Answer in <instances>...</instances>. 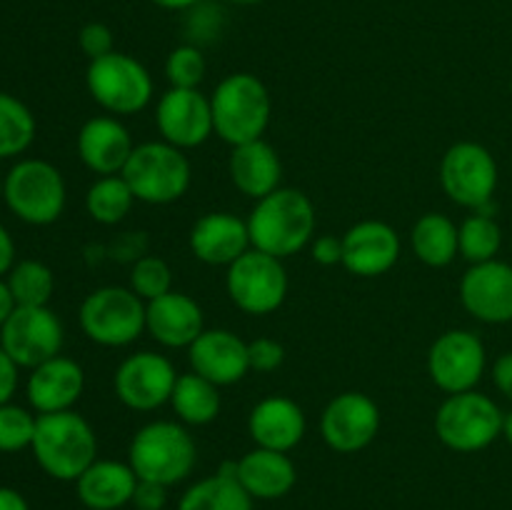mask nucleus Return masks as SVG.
Returning <instances> with one entry per match:
<instances>
[{
    "label": "nucleus",
    "mask_w": 512,
    "mask_h": 510,
    "mask_svg": "<svg viewBox=\"0 0 512 510\" xmlns=\"http://www.w3.org/2000/svg\"><path fill=\"white\" fill-rule=\"evenodd\" d=\"M315 228H318V215L313 200L303 190L283 188V185L265 198L255 200L248 215L250 245L280 260L308 248L315 238Z\"/></svg>",
    "instance_id": "1"
},
{
    "label": "nucleus",
    "mask_w": 512,
    "mask_h": 510,
    "mask_svg": "<svg viewBox=\"0 0 512 510\" xmlns=\"http://www.w3.org/2000/svg\"><path fill=\"white\" fill-rule=\"evenodd\" d=\"M35 460L55 480H78L98 460V435L75 410L38 415L33 435Z\"/></svg>",
    "instance_id": "2"
},
{
    "label": "nucleus",
    "mask_w": 512,
    "mask_h": 510,
    "mask_svg": "<svg viewBox=\"0 0 512 510\" xmlns=\"http://www.w3.org/2000/svg\"><path fill=\"white\" fill-rule=\"evenodd\" d=\"M128 463L138 480L170 488L193 473L198 463V445L180 420H153L135 430L130 438Z\"/></svg>",
    "instance_id": "3"
},
{
    "label": "nucleus",
    "mask_w": 512,
    "mask_h": 510,
    "mask_svg": "<svg viewBox=\"0 0 512 510\" xmlns=\"http://www.w3.org/2000/svg\"><path fill=\"white\" fill-rule=\"evenodd\" d=\"M213 128L230 148L263 138L273 115V100L263 80L253 73H230L210 95Z\"/></svg>",
    "instance_id": "4"
},
{
    "label": "nucleus",
    "mask_w": 512,
    "mask_h": 510,
    "mask_svg": "<svg viewBox=\"0 0 512 510\" xmlns=\"http://www.w3.org/2000/svg\"><path fill=\"white\" fill-rule=\"evenodd\" d=\"M120 175L130 185L135 200L148 205L175 203L188 193L193 183V168L185 150L165 140L135 145Z\"/></svg>",
    "instance_id": "5"
},
{
    "label": "nucleus",
    "mask_w": 512,
    "mask_h": 510,
    "mask_svg": "<svg viewBox=\"0 0 512 510\" xmlns=\"http://www.w3.org/2000/svg\"><path fill=\"white\" fill-rule=\"evenodd\" d=\"M505 413L480 390L448 395L435 413V435L455 453H480L503 435Z\"/></svg>",
    "instance_id": "6"
},
{
    "label": "nucleus",
    "mask_w": 512,
    "mask_h": 510,
    "mask_svg": "<svg viewBox=\"0 0 512 510\" xmlns=\"http://www.w3.org/2000/svg\"><path fill=\"white\" fill-rule=\"evenodd\" d=\"M85 85H88L90 98L115 118L145 110L155 93L150 70L138 58L118 53V50L98 60H90Z\"/></svg>",
    "instance_id": "7"
},
{
    "label": "nucleus",
    "mask_w": 512,
    "mask_h": 510,
    "mask_svg": "<svg viewBox=\"0 0 512 510\" xmlns=\"http://www.w3.org/2000/svg\"><path fill=\"white\" fill-rule=\"evenodd\" d=\"M145 303L123 285H105L93 290L80 305V328L103 348H125L145 333Z\"/></svg>",
    "instance_id": "8"
},
{
    "label": "nucleus",
    "mask_w": 512,
    "mask_h": 510,
    "mask_svg": "<svg viewBox=\"0 0 512 510\" xmlns=\"http://www.w3.org/2000/svg\"><path fill=\"white\" fill-rule=\"evenodd\" d=\"M3 198L23 223L50 225L63 215L68 190L63 173L53 163L28 158L5 175Z\"/></svg>",
    "instance_id": "9"
},
{
    "label": "nucleus",
    "mask_w": 512,
    "mask_h": 510,
    "mask_svg": "<svg viewBox=\"0 0 512 510\" xmlns=\"http://www.w3.org/2000/svg\"><path fill=\"white\" fill-rule=\"evenodd\" d=\"M498 163L485 145L460 140L445 150L438 168L443 193L468 210H488L498 190Z\"/></svg>",
    "instance_id": "10"
},
{
    "label": "nucleus",
    "mask_w": 512,
    "mask_h": 510,
    "mask_svg": "<svg viewBox=\"0 0 512 510\" xmlns=\"http://www.w3.org/2000/svg\"><path fill=\"white\" fill-rule=\"evenodd\" d=\"M288 270L283 260L250 248L225 273V290L238 310L248 315H270L288 298Z\"/></svg>",
    "instance_id": "11"
},
{
    "label": "nucleus",
    "mask_w": 512,
    "mask_h": 510,
    "mask_svg": "<svg viewBox=\"0 0 512 510\" xmlns=\"http://www.w3.org/2000/svg\"><path fill=\"white\" fill-rule=\"evenodd\" d=\"M488 368V350L473 330H445L428 350V375L445 395L478 388Z\"/></svg>",
    "instance_id": "12"
},
{
    "label": "nucleus",
    "mask_w": 512,
    "mask_h": 510,
    "mask_svg": "<svg viewBox=\"0 0 512 510\" xmlns=\"http://www.w3.org/2000/svg\"><path fill=\"white\" fill-rule=\"evenodd\" d=\"M175 383H178L175 365L153 350L128 355L113 375L115 398L135 413H153L170 403Z\"/></svg>",
    "instance_id": "13"
},
{
    "label": "nucleus",
    "mask_w": 512,
    "mask_h": 510,
    "mask_svg": "<svg viewBox=\"0 0 512 510\" xmlns=\"http://www.w3.org/2000/svg\"><path fill=\"white\" fill-rule=\"evenodd\" d=\"M0 345L18 363V368H38L45 360L60 355L63 348V323L48 308L15 305L13 313L0 325Z\"/></svg>",
    "instance_id": "14"
},
{
    "label": "nucleus",
    "mask_w": 512,
    "mask_h": 510,
    "mask_svg": "<svg viewBox=\"0 0 512 510\" xmlns=\"http://www.w3.org/2000/svg\"><path fill=\"white\" fill-rule=\"evenodd\" d=\"M380 430V408L370 395L345 390L325 405L320 415V435L335 453H360Z\"/></svg>",
    "instance_id": "15"
},
{
    "label": "nucleus",
    "mask_w": 512,
    "mask_h": 510,
    "mask_svg": "<svg viewBox=\"0 0 512 510\" xmlns=\"http://www.w3.org/2000/svg\"><path fill=\"white\" fill-rule=\"evenodd\" d=\"M155 125L160 140L180 150L208 143L215 135L210 95L200 93V88H168L155 105Z\"/></svg>",
    "instance_id": "16"
},
{
    "label": "nucleus",
    "mask_w": 512,
    "mask_h": 510,
    "mask_svg": "<svg viewBox=\"0 0 512 510\" xmlns=\"http://www.w3.org/2000/svg\"><path fill=\"white\" fill-rule=\"evenodd\" d=\"M458 293L463 308L480 323H512V265L505 260L470 265Z\"/></svg>",
    "instance_id": "17"
},
{
    "label": "nucleus",
    "mask_w": 512,
    "mask_h": 510,
    "mask_svg": "<svg viewBox=\"0 0 512 510\" xmlns=\"http://www.w3.org/2000/svg\"><path fill=\"white\" fill-rule=\"evenodd\" d=\"M398 230L383 220H360L343 235V268L355 278H380L400 260Z\"/></svg>",
    "instance_id": "18"
},
{
    "label": "nucleus",
    "mask_w": 512,
    "mask_h": 510,
    "mask_svg": "<svg viewBox=\"0 0 512 510\" xmlns=\"http://www.w3.org/2000/svg\"><path fill=\"white\" fill-rule=\"evenodd\" d=\"M190 370L218 388L235 385L250 373L248 343L228 328H205L188 348Z\"/></svg>",
    "instance_id": "19"
},
{
    "label": "nucleus",
    "mask_w": 512,
    "mask_h": 510,
    "mask_svg": "<svg viewBox=\"0 0 512 510\" xmlns=\"http://www.w3.org/2000/svg\"><path fill=\"white\" fill-rule=\"evenodd\" d=\"M190 253L205 265H215V268H228L233 265L240 255L248 253L250 233L248 220L238 218L228 210H213V213L200 215L193 223L188 235Z\"/></svg>",
    "instance_id": "20"
},
{
    "label": "nucleus",
    "mask_w": 512,
    "mask_h": 510,
    "mask_svg": "<svg viewBox=\"0 0 512 510\" xmlns=\"http://www.w3.org/2000/svg\"><path fill=\"white\" fill-rule=\"evenodd\" d=\"M205 330V315L198 300L180 290L150 300L145 310V333L170 350L190 348Z\"/></svg>",
    "instance_id": "21"
},
{
    "label": "nucleus",
    "mask_w": 512,
    "mask_h": 510,
    "mask_svg": "<svg viewBox=\"0 0 512 510\" xmlns=\"http://www.w3.org/2000/svg\"><path fill=\"white\" fill-rule=\"evenodd\" d=\"M308 430L303 408L288 395H268L258 400L248 415V433L258 448L290 453L298 448Z\"/></svg>",
    "instance_id": "22"
},
{
    "label": "nucleus",
    "mask_w": 512,
    "mask_h": 510,
    "mask_svg": "<svg viewBox=\"0 0 512 510\" xmlns=\"http://www.w3.org/2000/svg\"><path fill=\"white\" fill-rule=\"evenodd\" d=\"M135 150L130 130L115 115H95L78 133V155L90 173L120 175Z\"/></svg>",
    "instance_id": "23"
},
{
    "label": "nucleus",
    "mask_w": 512,
    "mask_h": 510,
    "mask_svg": "<svg viewBox=\"0 0 512 510\" xmlns=\"http://www.w3.org/2000/svg\"><path fill=\"white\" fill-rule=\"evenodd\" d=\"M85 390V370L73 358L55 355L33 368L28 378V400L38 415L73 410Z\"/></svg>",
    "instance_id": "24"
},
{
    "label": "nucleus",
    "mask_w": 512,
    "mask_h": 510,
    "mask_svg": "<svg viewBox=\"0 0 512 510\" xmlns=\"http://www.w3.org/2000/svg\"><path fill=\"white\" fill-rule=\"evenodd\" d=\"M235 475L253 500L285 498L298 483V470L288 453L258 445L235 460Z\"/></svg>",
    "instance_id": "25"
},
{
    "label": "nucleus",
    "mask_w": 512,
    "mask_h": 510,
    "mask_svg": "<svg viewBox=\"0 0 512 510\" xmlns=\"http://www.w3.org/2000/svg\"><path fill=\"white\" fill-rule=\"evenodd\" d=\"M228 173L235 188L245 198L260 200L280 188L283 180V163L280 155L268 140L258 138L250 143L235 145L228 160Z\"/></svg>",
    "instance_id": "26"
},
{
    "label": "nucleus",
    "mask_w": 512,
    "mask_h": 510,
    "mask_svg": "<svg viewBox=\"0 0 512 510\" xmlns=\"http://www.w3.org/2000/svg\"><path fill=\"white\" fill-rule=\"evenodd\" d=\"M135 488H138V475L130 468V463H120V460L98 458L75 480L78 500L88 510L125 508L133 500Z\"/></svg>",
    "instance_id": "27"
},
{
    "label": "nucleus",
    "mask_w": 512,
    "mask_h": 510,
    "mask_svg": "<svg viewBox=\"0 0 512 510\" xmlns=\"http://www.w3.org/2000/svg\"><path fill=\"white\" fill-rule=\"evenodd\" d=\"M178 510H253V498L235 475V460H225L218 473L185 490Z\"/></svg>",
    "instance_id": "28"
},
{
    "label": "nucleus",
    "mask_w": 512,
    "mask_h": 510,
    "mask_svg": "<svg viewBox=\"0 0 512 510\" xmlns=\"http://www.w3.org/2000/svg\"><path fill=\"white\" fill-rule=\"evenodd\" d=\"M415 258L428 268H445L460 255L458 225L443 213H425L410 230Z\"/></svg>",
    "instance_id": "29"
},
{
    "label": "nucleus",
    "mask_w": 512,
    "mask_h": 510,
    "mask_svg": "<svg viewBox=\"0 0 512 510\" xmlns=\"http://www.w3.org/2000/svg\"><path fill=\"white\" fill-rule=\"evenodd\" d=\"M170 405L183 425H210L220 415L223 400L218 385L190 370L178 375Z\"/></svg>",
    "instance_id": "30"
},
{
    "label": "nucleus",
    "mask_w": 512,
    "mask_h": 510,
    "mask_svg": "<svg viewBox=\"0 0 512 510\" xmlns=\"http://www.w3.org/2000/svg\"><path fill=\"white\" fill-rule=\"evenodd\" d=\"M133 205L135 195L123 175H100L85 193V210L100 225H118Z\"/></svg>",
    "instance_id": "31"
},
{
    "label": "nucleus",
    "mask_w": 512,
    "mask_h": 510,
    "mask_svg": "<svg viewBox=\"0 0 512 510\" xmlns=\"http://www.w3.org/2000/svg\"><path fill=\"white\" fill-rule=\"evenodd\" d=\"M458 245L460 255L470 265L488 263V260L498 258L500 245H503V230L493 215L485 210H475L458 225Z\"/></svg>",
    "instance_id": "32"
},
{
    "label": "nucleus",
    "mask_w": 512,
    "mask_h": 510,
    "mask_svg": "<svg viewBox=\"0 0 512 510\" xmlns=\"http://www.w3.org/2000/svg\"><path fill=\"white\" fill-rule=\"evenodd\" d=\"M35 138V118L23 100L0 90V160L28 150Z\"/></svg>",
    "instance_id": "33"
},
{
    "label": "nucleus",
    "mask_w": 512,
    "mask_h": 510,
    "mask_svg": "<svg viewBox=\"0 0 512 510\" xmlns=\"http://www.w3.org/2000/svg\"><path fill=\"white\" fill-rule=\"evenodd\" d=\"M8 288L15 305H25V308L48 305L50 295L55 290L53 270L40 263V260H20L18 265L10 268Z\"/></svg>",
    "instance_id": "34"
},
{
    "label": "nucleus",
    "mask_w": 512,
    "mask_h": 510,
    "mask_svg": "<svg viewBox=\"0 0 512 510\" xmlns=\"http://www.w3.org/2000/svg\"><path fill=\"white\" fill-rule=\"evenodd\" d=\"M130 290L135 295L150 303V300L160 298V295L173 290V270L158 255H143L130 268Z\"/></svg>",
    "instance_id": "35"
},
{
    "label": "nucleus",
    "mask_w": 512,
    "mask_h": 510,
    "mask_svg": "<svg viewBox=\"0 0 512 510\" xmlns=\"http://www.w3.org/2000/svg\"><path fill=\"white\" fill-rule=\"evenodd\" d=\"M205 70H208V63L198 45H178L165 58V78L170 88H200Z\"/></svg>",
    "instance_id": "36"
},
{
    "label": "nucleus",
    "mask_w": 512,
    "mask_h": 510,
    "mask_svg": "<svg viewBox=\"0 0 512 510\" xmlns=\"http://www.w3.org/2000/svg\"><path fill=\"white\" fill-rule=\"evenodd\" d=\"M35 423L38 415L20 405H0V453H18V450L30 448L35 435Z\"/></svg>",
    "instance_id": "37"
},
{
    "label": "nucleus",
    "mask_w": 512,
    "mask_h": 510,
    "mask_svg": "<svg viewBox=\"0 0 512 510\" xmlns=\"http://www.w3.org/2000/svg\"><path fill=\"white\" fill-rule=\"evenodd\" d=\"M250 370L255 373H273L283 365L285 348L275 338H255L248 343Z\"/></svg>",
    "instance_id": "38"
},
{
    "label": "nucleus",
    "mask_w": 512,
    "mask_h": 510,
    "mask_svg": "<svg viewBox=\"0 0 512 510\" xmlns=\"http://www.w3.org/2000/svg\"><path fill=\"white\" fill-rule=\"evenodd\" d=\"M78 45L88 60H98L103 55H110L115 50V38L113 30L105 23H88L80 28L78 33Z\"/></svg>",
    "instance_id": "39"
},
{
    "label": "nucleus",
    "mask_w": 512,
    "mask_h": 510,
    "mask_svg": "<svg viewBox=\"0 0 512 510\" xmlns=\"http://www.w3.org/2000/svg\"><path fill=\"white\" fill-rule=\"evenodd\" d=\"M310 253L313 260L323 268H333V265H343V235H315L310 243Z\"/></svg>",
    "instance_id": "40"
},
{
    "label": "nucleus",
    "mask_w": 512,
    "mask_h": 510,
    "mask_svg": "<svg viewBox=\"0 0 512 510\" xmlns=\"http://www.w3.org/2000/svg\"><path fill=\"white\" fill-rule=\"evenodd\" d=\"M168 503V488L160 483H150V480H138V488H135L133 505L135 510H163Z\"/></svg>",
    "instance_id": "41"
},
{
    "label": "nucleus",
    "mask_w": 512,
    "mask_h": 510,
    "mask_svg": "<svg viewBox=\"0 0 512 510\" xmlns=\"http://www.w3.org/2000/svg\"><path fill=\"white\" fill-rule=\"evenodd\" d=\"M15 388H18V363L0 345V405L10 403Z\"/></svg>",
    "instance_id": "42"
},
{
    "label": "nucleus",
    "mask_w": 512,
    "mask_h": 510,
    "mask_svg": "<svg viewBox=\"0 0 512 510\" xmlns=\"http://www.w3.org/2000/svg\"><path fill=\"white\" fill-rule=\"evenodd\" d=\"M493 383L505 398L512 400V350L500 355L493 363Z\"/></svg>",
    "instance_id": "43"
},
{
    "label": "nucleus",
    "mask_w": 512,
    "mask_h": 510,
    "mask_svg": "<svg viewBox=\"0 0 512 510\" xmlns=\"http://www.w3.org/2000/svg\"><path fill=\"white\" fill-rule=\"evenodd\" d=\"M13 260H15V243L10 238L8 230L0 225V275L8 273L13 268Z\"/></svg>",
    "instance_id": "44"
},
{
    "label": "nucleus",
    "mask_w": 512,
    "mask_h": 510,
    "mask_svg": "<svg viewBox=\"0 0 512 510\" xmlns=\"http://www.w3.org/2000/svg\"><path fill=\"white\" fill-rule=\"evenodd\" d=\"M0 510H30V505L18 490L0 485Z\"/></svg>",
    "instance_id": "45"
},
{
    "label": "nucleus",
    "mask_w": 512,
    "mask_h": 510,
    "mask_svg": "<svg viewBox=\"0 0 512 510\" xmlns=\"http://www.w3.org/2000/svg\"><path fill=\"white\" fill-rule=\"evenodd\" d=\"M13 310H15V300H13V295H10L8 283H3V280H0V325L8 320V315L13 313Z\"/></svg>",
    "instance_id": "46"
},
{
    "label": "nucleus",
    "mask_w": 512,
    "mask_h": 510,
    "mask_svg": "<svg viewBox=\"0 0 512 510\" xmlns=\"http://www.w3.org/2000/svg\"><path fill=\"white\" fill-rule=\"evenodd\" d=\"M153 5L163 10H190L200 3V0H150Z\"/></svg>",
    "instance_id": "47"
},
{
    "label": "nucleus",
    "mask_w": 512,
    "mask_h": 510,
    "mask_svg": "<svg viewBox=\"0 0 512 510\" xmlns=\"http://www.w3.org/2000/svg\"><path fill=\"white\" fill-rule=\"evenodd\" d=\"M503 438L512 445V410L505 415V420H503Z\"/></svg>",
    "instance_id": "48"
},
{
    "label": "nucleus",
    "mask_w": 512,
    "mask_h": 510,
    "mask_svg": "<svg viewBox=\"0 0 512 510\" xmlns=\"http://www.w3.org/2000/svg\"><path fill=\"white\" fill-rule=\"evenodd\" d=\"M228 3H235V5H258V3H265V0H228Z\"/></svg>",
    "instance_id": "49"
},
{
    "label": "nucleus",
    "mask_w": 512,
    "mask_h": 510,
    "mask_svg": "<svg viewBox=\"0 0 512 510\" xmlns=\"http://www.w3.org/2000/svg\"><path fill=\"white\" fill-rule=\"evenodd\" d=\"M3 183H5V180L0 178V198H3Z\"/></svg>",
    "instance_id": "50"
}]
</instances>
